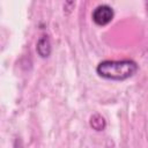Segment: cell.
<instances>
[{
    "label": "cell",
    "mask_w": 148,
    "mask_h": 148,
    "mask_svg": "<svg viewBox=\"0 0 148 148\" xmlns=\"http://www.w3.org/2000/svg\"><path fill=\"white\" fill-rule=\"evenodd\" d=\"M138 71V64L131 59L103 60L96 67V73L106 80L124 81L133 76Z\"/></svg>",
    "instance_id": "obj_1"
},
{
    "label": "cell",
    "mask_w": 148,
    "mask_h": 148,
    "mask_svg": "<svg viewBox=\"0 0 148 148\" xmlns=\"http://www.w3.org/2000/svg\"><path fill=\"white\" fill-rule=\"evenodd\" d=\"M114 16V12L111 6L109 5H98L91 13L92 21L97 25H106L109 24Z\"/></svg>",
    "instance_id": "obj_2"
},
{
    "label": "cell",
    "mask_w": 148,
    "mask_h": 148,
    "mask_svg": "<svg viewBox=\"0 0 148 148\" xmlns=\"http://www.w3.org/2000/svg\"><path fill=\"white\" fill-rule=\"evenodd\" d=\"M51 42L47 35H42L36 44V51L40 58H47L51 54Z\"/></svg>",
    "instance_id": "obj_3"
},
{
    "label": "cell",
    "mask_w": 148,
    "mask_h": 148,
    "mask_svg": "<svg viewBox=\"0 0 148 148\" xmlns=\"http://www.w3.org/2000/svg\"><path fill=\"white\" fill-rule=\"evenodd\" d=\"M89 124H90V127L97 132L99 131H103L106 126V121L104 119V117H102L99 113H95L90 117L89 119Z\"/></svg>",
    "instance_id": "obj_4"
}]
</instances>
